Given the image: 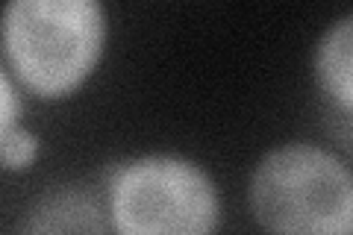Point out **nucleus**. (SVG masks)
<instances>
[{"mask_svg": "<svg viewBox=\"0 0 353 235\" xmlns=\"http://www.w3.org/2000/svg\"><path fill=\"white\" fill-rule=\"evenodd\" d=\"M39 153V139L32 136L30 130L12 127L0 139V165L9 167V171H21V167H30L32 159Z\"/></svg>", "mask_w": 353, "mask_h": 235, "instance_id": "nucleus-6", "label": "nucleus"}, {"mask_svg": "<svg viewBox=\"0 0 353 235\" xmlns=\"http://www.w3.org/2000/svg\"><path fill=\"white\" fill-rule=\"evenodd\" d=\"M21 235H109V221L88 188L57 185L32 200Z\"/></svg>", "mask_w": 353, "mask_h": 235, "instance_id": "nucleus-4", "label": "nucleus"}, {"mask_svg": "<svg viewBox=\"0 0 353 235\" xmlns=\"http://www.w3.org/2000/svg\"><path fill=\"white\" fill-rule=\"evenodd\" d=\"M350 44H353V18L345 15L333 24L315 53V74L321 88L341 106L345 115H350L353 106V62H350Z\"/></svg>", "mask_w": 353, "mask_h": 235, "instance_id": "nucleus-5", "label": "nucleus"}, {"mask_svg": "<svg viewBox=\"0 0 353 235\" xmlns=\"http://www.w3.org/2000/svg\"><path fill=\"white\" fill-rule=\"evenodd\" d=\"M250 209L271 235H350V171L321 147L283 144L253 171Z\"/></svg>", "mask_w": 353, "mask_h": 235, "instance_id": "nucleus-2", "label": "nucleus"}, {"mask_svg": "<svg viewBox=\"0 0 353 235\" xmlns=\"http://www.w3.org/2000/svg\"><path fill=\"white\" fill-rule=\"evenodd\" d=\"M18 112H21V103H18V94H15V85L9 83V76L0 68V139L6 136L12 127H18Z\"/></svg>", "mask_w": 353, "mask_h": 235, "instance_id": "nucleus-7", "label": "nucleus"}, {"mask_svg": "<svg viewBox=\"0 0 353 235\" xmlns=\"http://www.w3.org/2000/svg\"><path fill=\"white\" fill-rule=\"evenodd\" d=\"M0 41L30 92L62 97L101 59L106 12L97 0H15L0 18Z\"/></svg>", "mask_w": 353, "mask_h": 235, "instance_id": "nucleus-1", "label": "nucleus"}, {"mask_svg": "<svg viewBox=\"0 0 353 235\" xmlns=\"http://www.w3.org/2000/svg\"><path fill=\"white\" fill-rule=\"evenodd\" d=\"M218 188L189 159L141 156L109 183V223L118 235H215Z\"/></svg>", "mask_w": 353, "mask_h": 235, "instance_id": "nucleus-3", "label": "nucleus"}]
</instances>
